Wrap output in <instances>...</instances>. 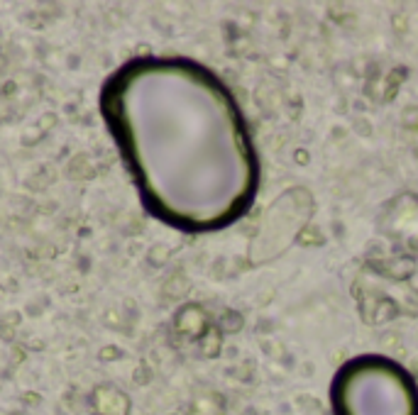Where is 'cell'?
<instances>
[{"mask_svg": "<svg viewBox=\"0 0 418 415\" xmlns=\"http://www.w3.org/2000/svg\"><path fill=\"white\" fill-rule=\"evenodd\" d=\"M335 415H418L414 376L396 361L364 354L348 361L333 384Z\"/></svg>", "mask_w": 418, "mask_h": 415, "instance_id": "6da1fadb", "label": "cell"}]
</instances>
